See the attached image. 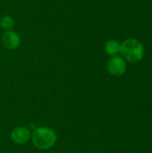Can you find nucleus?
<instances>
[{
	"instance_id": "1",
	"label": "nucleus",
	"mask_w": 152,
	"mask_h": 153,
	"mask_svg": "<svg viewBox=\"0 0 152 153\" xmlns=\"http://www.w3.org/2000/svg\"><path fill=\"white\" fill-rule=\"evenodd\" d=\"M120 53L130 63L140 62L144 55L142 43L136 39H127L120 45Z\"/></svg>"
},
{
	"instance_id": "2",
	"label": "nucleus",
	"mask_w": 152,
	"mask_h": 153,
	"mask_svg": "<svg viewBox=\"0 0 152 153\" xmlns=\"http://www.w3.org/2000/svg\"><path fill=\"white\" fill-rule=\"evenodd\" d=\"M34 145L40 150H47L54 146L56 142V133L47 127H39L34 130L32 134Z\"/></svg>"
},
{
	"instance_id": "3",
	"label": "nucleus",
	"mask_w": 152,
	"mask_h": 153,
	"mask_svg": "<svg viewBox=\"0 0 152 153\" xmlns=\"http://www.w3.org/2000/svg\"><path fill=\"white\" fill-rule=\"evenodd\" d=\"M108 72L114 76H121L126 70L125 61L118 56H113L108 62Z\"/></svg>"
},
{
	"instance_id": "4",
	"label": "nucleus",
	"mask_w": 152,
	"mask_h": 153,
	"mask_svg": "<svg viewBox=\"0 0 152 153\" xmlns=\"http://www.w3.org/2000/svg\"><path fill=\"white\" fill-rule=\"evenodd\" d=\"M2 43L8 49H15L21 44L20 36L13 30H6L2 35Z\"/></svg>"
},
{
	"instance_id": "5",
	"label": "nucleus",
	"mask_w": 152,
	"mask_h": 153,
	"mask_svg": "<svg viewBox=\"0 0 152 153\" xmlns=\"http://www.w3.org/2000/svg\"><path fill=\"white\" fill-rule=\"evenodd\" d=\"M11 137L15 143L22 144L27 143L30 139V131L27 127H17L12 132Z\"/></svg>"
},
{
	"instance_id": "6",
	"label": "nucleus",
	"mask_w": 152,
	"mask_h": 153,
	"mask_svg": "<svg viewBox=\"0 0 152 153\" xmlns=\"http://www.w3.org/2000/svg\"><path fill=\"white\" fill-rule=\"evenodd\" d=\"M105 50L109 56H116V54L120 52V44L116 39H110L106 43Z\"/></svg>"
},
{
	"instance_id": "7",
	"label": "nucleus",
	"mask_w": 152,
	"mask_h": 153,
	"mask_svg": "<svg viewBox=\"0 0 152 153\" xmlns=\"http://www.w3.org/2000/svg\"><path fill=\"white\" fill-rule=\"evenodd\" d=\"M0 24L4 30H11V29H13V27L14 26V21L10 15H4L1 18Z\"/></svg>"
}]
</instances>
